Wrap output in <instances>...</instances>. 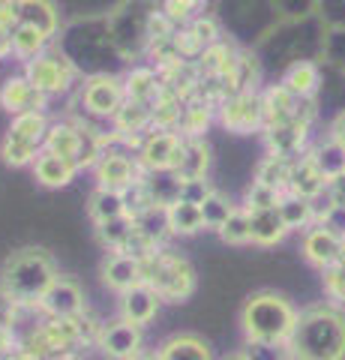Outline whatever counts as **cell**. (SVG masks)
<instances>
[{
    "mask_svg": "<svg viewBox=\"0 0 345 360\" xmlns=\"http://www.w3.org/2000/svg\"><path fill=\"white\" fill-rule=\"evenodd\" d=\"M169 213V229L174 238H193V234L204 231V217L198 205H189V201H174V205L165 207Z\"/></svg>",
    "mask_w": 345,
    "mask_h": 360,
    "instance_id": "obj_34",
    "label": "cell"
},
{
    "mask_svg": "<svg viewBox=\"0 0 345 360\" xmlns=\"http://www.w3.org/2000/svg\"><path fill=\"white\" fill-rule=\"evenodd\" d=\"M58 276V262L46 246H18L0 264V291L18 309H37Z\"/></svg>",
    "mask_w": 345,
    "mask_h": 360,
    "instance_id": "obj_3",
    "label": "cell"
},
{
    "mask_svg": "<svg viewBox=\"0 0 345 360\" xmlns=\"http://www.w3.org/2000/svg\"><path fill=\"white\" fill-rule=\"evenodd\" d=\"M222 243L228 246H249L252 243V225H249V210L247 207H235L231 217L226 219V225L216 231Z\"/></svg>",
    "mask_w": 345,
    "mask_h": 360,
    "instance_id": "obj_43",
    "label": "cell"
},
{
    "mask_svg": "<svg viewBox=\"0 0 345 360\" xmlns=\"http://www.w3.org/2000/svg\"><path fill=\"white\" fill-rule=\"evenodd\" d=\"M198 207H202V217H204V229L219 231L222 225H226V219L231 217V210H235L237 205H231L228 195H222L219 189H214V193H210Z\"/></svg>",
    "mask_w": 345,
    "mask_h": 360,
    "instance_id": "obj_45",
    "label": "cell"
},
{
    "mask_svg": "<svg viewBox=\"0 0 345 360\" xmlns=\"http://www.w3.org/2000/svg\"><path fill=\"white\" fill-rule=\"evenodd\" d=\"M315 18L327 30L345 27V0H318L315 4Z\"/></svg>",
    "mask_w": 345,
    "mask_h": 360,
    "instance_id": "obj_52",
    "label": "cell"
},
{
    "mask_svg": "<svg viewBox=\"0 0 345 360\" xmlns=\"http://www.w3.org/2000/svg\"><path fill=\"white\" fill-rule=\"evenodd\" d=\"M280 84H285L300 99H315L321 90V63L318 60H297L282 72Z\"/></svg>",
    "mask_w": 345,
    "mask_h": 360,
    "instance_id": "obj_29",
    "label": "cell"
},
{
    "mask_svg": "<svg viewBox=\"0 0 345 360\" xmlns=\"http://www.w3.org/2000/svg\"><path fill=\"white\" fill-rule=\"evenodd\" d=\"M136 231L141 234V238H148L157 250H165L169 238H174L171 229H169V213H165V207H148L144 213H138Z\"/></svg>",
    "mask_w": 345,
    "mask_h": 360,
    "instance_id": "obj_37",
    "label": "cell"
},
{
    "mask_svg": "<svg viewBox=\"0 0 345 360\" xmlns=\"http://www.w3.org/2000/svg\"><path fill=\"white\" fill-rule=\"evenodd\" d=\"M327 195H330V201L337 207H345V177L330 180V184H327Z\"/></svg>",
    "mask_w": 345,
    "mask_h": 360,
    "instance_id": "obj_58",
    "label": "cell"
},
{
    "mask_svg": "<svg viewBox=\"0 0 345 360\" xmlns=\"http://www.w3.org/2000/svg\"><path fill=\"white\" fill-rule=\"evenodd\" d=\"M261 111H264V127H276V123H292V120H315L318 103L315 99H300L285 84H267L261 90Z\"/></svg>",
    "mask_w": 345,
    "mask_h": 360,
    "instance_id": "obj_10",
    "label": "cell"
},
{
    "mask_svg": "<svg viewBox=\"0 0 345 360\" xmlns=\"http://www.w3.org/2000/svg\"><path fill=\"white\" fill-rule=\"evenodd\" d=\"M87 309V297H84V288L75 276H58L54 283L48 285V291L42 295L37 312H42L46 319H58V321H70V319H79Z\"/></svg>",
    "mask_w": 345,
    "mask_h": 360,
    "instance_id": "obj_12",
    "label": "cell"
},
{
    "mask_svg": "<svg viewBox=\"0 0 345 360\" xmlns=\"http://www.w3.org/2000/svg\"><path fill=\"white\" fill-rule=\"evenodd\" d=\"M124 90H126V99H132V103L153 105L162 96L165 84H162L160 70L136 63V66H129V72L124 75Z\"/></svg>",
    "mask_w": 345,
    "mask_h": 360,
    "instance_id": "obj_24",
    "label": "cell"
},
{
    "mask_svg": "<svg viewBox=\"0 0 345 360\" xmlns=\"http://www.w3.org/2000/svg\"><path fill=\"white\" fill-rule=\"evenodd\" d=\"M186 27H189V33H193L198 42H202V49H210V45L222 42V37H226V30H222L216 15H202V18L189 21Z\"/></svg>",
    "mask_w": 345,
    "mask_h": 360,
    "instance_id": "obj_49",
    "label": "cell"
},
{
    "mask_svg": "<svg viewBox=\"0 0 345 360\" xmlns=\"http://www.w3.org/2000/svg\"><path fill=\"white\" fill-rule=\"evenodd\" d=\"M214 117H216V105H210L204 96H193L183 108L177 132H181V139H204Z\"/></svg>",
    "mask_w": 345,
    "mask_h": 360,
    "instance_id": "obj_32",
    "label": "cell"
},
{
    "mask_svg": "<svg viewBox=\"0 0 345 360\" xmlns=\"http://www.w3.org/2000/svg\"><path fill=\"white\" fill-rule=\"evenodd\" d=\"M325 66L337 70L345 75V27H333L325 30V39H321V58Z\"/></svg>",
    "mask_w": 345,
    "mask_h": 360,
    "instance_id": "obj_46",
    "label": "cell"
},
{
    "mask_svg": "<svg viewBox=\"0 0 345 360\" xmlns=\"http://www.w3.org/2000/svg\"><path fill=\"white\" fill-rule=\"evenodd\" d=\"M160 307L162 300L157 297V291L148 288V285H136L129 288L126 295H120V303H117V319H124L129 324H138V328H148V324L160 315Z\"/></svg>",
    "mask_w": 345,
    "mask_h": 360,
    "instance_id": "obj_21",
    "label": "cell"
},
{
    "mask_svg": "<svg viewBox=\"0 0 345 360\" xmlns=\"http://www.w3.org/2000/svg\"><path fill=\"white\" fill-rule=\"evenodd\" d=\"M280 201H282V193L259 184V180H252V184L247 186V193H243V207H247L249 213L252 210H267V207H280Z\"/></svg>",
    "mask_w": 345,
    "mask_h": 360,
    "instance_id": "obj_47",
    "label": "cell"
},
{
    "mask_svg": "<svg viewBox=\"0 0 345 360\" xmlns=\"http://www.w3.org/2000/svg\"><path fill=\"white\" fill-rule=\"evenodd\" d=\"M309 156H313V162L318 165V172L325 174V180L330 184V180L337 177H345V148H339L337 141H318L309 148Z\"/></svg>",
    "mask_w": 345,
    "mask_h": 360,
    "instance_id": "obj_38",
    "label": "cell"
},
{
    "mask_svg": "<svg viewBox=\"0 0 345 360\" xmlns=\"http://www.w3.org/2000/svg\"><path fill=\"white\" fill-rule=\"evenodd\" d=\"M339 262L345 264V240H342V250H339Z\"/></svg>",
    "mask_w": 345,
    "mask_h": 360,
    "instance_id": "obj_60",
    "label": "cell"
},
{
    "mask_svg": "<svg viewBox=\"0 0 345 360\" xmlns=\"http://www.w3.org/2000/svg\"><path fill=\"white\" fill-rule=\"evenodd\" d=\"M132 234H136V217H117L96 225V240L108 252H120L129 243Z\"/></svg>",
    "mask_w": 345,
    "mask_h": 360,
    "instance_id": "obj_39",
    "label": "cell"
},
{
    "mask_svg": "<svg viewBox=\"0 0 345 360\" xmlns=\"http://www.w3.org/2000/svg\"><path fill=\"white\" fill-rule=\"evenodd\" d=\"M219 360H247V357H243L240 352H231V354H226V357H219Z\"/></svg>",
    "mask_w": 345,
    "mask_h": 360,
    "instance_id": "obj_59",
    "label": "cell"
},
{
    "mask_svg": "<svg viewBox=\"0 0 345 360\" xmlns=\"http://www.w3.org/2000/svg\"><path fill=\"white\" fill-rule=\"evenodd\" d=\"M292 162L294 160H285V156L264 153L259 160V165H255V180L285 195L288 193V174H292Z\"/></svg>",
    "mask_w": 345,
    "mask_h": 360,
    "instance_id": "obj_35",
    "label": "cell"
},
{
    "mask_svg": "<svg viewBox=\"0 0 345 360\" xmlns=\"http://www.w3.org/2000/svg\"><path fill=\"white\" fill-rule=\"evenodd\" d=\"M75 174H79V168H75L70 160L54 156V153H46V150H42L37 156V162H33V180H37L39 186H46V189L70 186L75 180Z\"/></svg>",
    "mask_w": 345,
    "mask_h": 360,
    "instance_id": "obj_27",
    "label": "cell"
},
{
    "mask_svg": "<svg viewBox=\"0 0 345 360\" xmlns=\"http://www.w3.org/2000/svg\"><path fill=\"white\" fill-rule=\"evenodd\" d=\"M240 354L247 360H292L288 348L280 342H243Z\"/></svg>",
    "mask_w": 345,
    "mask_h": 360,
    "instance_id": "obj_51",
    "label": "cell"
},
{
    "mask_svg": "<svg viewBox=\"0 0 345 360\" xmlns=\"http://www.w3.org/2000/svg\"><path fill=\"white\" fill-rule=\"evenodd\" d=\"M0 108L6 111V115H25V111H46L48 108V96L39 94L37 87H33L25 72L21 75H9L4 84H0Z\"/></svg>",
    "mask_w": 345,
    "mask_h": 360,
    "instance_id": "obj_19",
    "label": "cell"
},
{
    "mask_svg": "<svg viewBox=\"0 0 345 360\" xmlns=\"http://www.w3.org/2000/svg\"><path fill=\"white\" fill-rule=\"evenodd\" d=\"M136 360H157V357H153V354H141V357H136Z\"/></svg>",
    "mask_w": 345,
    "mask_h": 360,
    "instance_id": "obj_61",
    "label": "cell"
},
{
    "mask_svg": "<svg viewBox=\"0 0 345 360\" xmlns=\"http://www.w3.org/2000/svg\"><path fill=\"white\" fill-rule=\"evenodd\" d=\"M9 39H13V58L25 60V63L33 60V58H39V54L51 45L48 37H42L39 30H33L27 25H15L13 33H9Z\"/></svg>",
    "mask_w": 345,
    "mask_h": 360,
    "instance_id": "obj_40",
    "label": "cell"
},
{
    "mask_svg": "<svg viewBox=\"0 0 345 360\" xmlns=\"http://www.w3.org/2000/svg\"><path fill=\"white\" fill-rule=\"evenodd\" d=\"M82 105L91 117L99 120H115L120 105L126 103V90H124V75L105 72V75H91L82 84Z\"/></svg>",
    "mask_w": 345,
    "mask_h": 360,
    "instance_id": "obj_9",
    "label": "cell"
},
{
    "mask_svg": "<svg viewBox=\"0 0 345 360\" xmlns=\"http://www.w3.org/2000/svg\"><path fill=\"white\" fill-rule=\"evenodd\" d=\"M207 6H210V0H160V9L177 27H186L189 21L207 15Z\"/></svg>",
    "mask_w": 345,
    "mask_h": 360,
    "instance_id": "obj_44",
    "label": "cell"
},
{
    "mask_svg": "<svg viewBox=\"0 0 345 360\" xmlns=\"http://www.w3.org/2000/svg\"><path fill=\"white\" fill-rule=\"evenodd\" d=\"M99 354L108 360H136L144 354V328L129 324L124 319L105 321L96 336Z\"/></svg>",
    "mask_w": 345,
    "mask_h": 360,
    "instance_id": "obj_13",
    "label": "cell"
},
{
    "mask_svg": "<svg viewBox=\"0 0 345 360\" xmlns=\"http://www.w3.org/2000/svg\"><path fill=\"white\" fill-rule=\"evenodd\" d=\"M327 139H330V141H337L339 148H345V108L339 111L337 117L330 120V127H327Z\"/></svg>",
    "mask_w": 345,
    "mask_h": 360,
    "instance_id": "obj_56",
    "label": "cell"
},
{
    "mask_svg": "<svg viewBox=\"0 0 345 360\" xmlns=\"http://www.w3.org/2000/svg\"><path fill=\"white\" fill-rule=\"evenodd\" d=\"M144 189L157 207H169L181 198V177L174 172H144Z\"/></svg>",
    "mask_w": 345,
    "mask_h": 360,
    "instance_id": "obj_36",
    "label": "cell"
},
{
    "mask_svg": "<svg viewBox=\"0 0 345 360\" xmlns=\"http://www.w3.org/2000/svg\"><path fill=\"white\" fill-rule=\"evenodd\" d=\"M144 267V285L157 291L162 303H186L195 295L198 276L186 255L171 250H157L141 262Z\"/></svg>",
    "mask_w": 345,
    "mask_h": 360,
    "instance_id": "obj_6",
    "label": "cell"
},
{
    "mask_svg": "<svg viewBox=\"0 0 345 360\" xmlns=\"http://www.w3.org/2000/svg\"><path fill=\"white\" fill-rule=\"evenodd\" d=\"M160 13V0H117L105 13L111 42L120 60L136 66L150 51V21Z\"/></svg>",
    "mask_w": 345,
    "mask_h": 360,
    "instance_id": "obj_5",
    "label": "cell"
},
{
    "mask_svg": "<svg viewBox=\"0 0 345 360\" xmlns=\"http://www.w3.org/2000/svg\"><path fill=\"white\" fill-rule=\"evenodd\" d=\"M249 225H252V243L255 246H276L282 243L288 234V225L282 219L280 207H267V210H252L249 213Z\"/></svg>",
    "mask_w": 345,
    "mask_h": 360,
    "instance_id": "obj_30",
    "label": "cell"
},
{
    "mask_svg": "<svg viewBox=\"0 0 345 360\" xmlns=\"http://www.w3.org/2000/svg\"><path fill=\"white\" fill-rule=\"evenodd\" d=\"M48 117L46 111H25L15 115L9 129L0 141V162L9 168H33L37 156L46 148V135H48Z\"/></svg>",
    "mask_w": 345,
    "mask_h": 360,
    "instance_id": "obj_7",
    "label": "cell"
},
{
    "mask_svg": "<svg viewBox=\"0 0 345 360\" xmlns=\"http://www.w3.org/2000/svg\"><path fill=\"white\" fill-rule=\"evenodd\" d=\"M54 45H58L63 51V58L75 66V72L84 78L115 72L117 66L124 63L115 49V42H111L105 13L79 15V18L66 21Z\"/></svg>",
    "mask_w": 345,
    "mask_h": 360,
    "instance_id": "obj_2",
    "label": "cell"
},
{
    "mask_svg": "<svg viewBox=\"0 0 345 360\" xmlns=\"http://www.w3.org/2000/svg\"><path fill=\"white\" fill-rule=\"evenodd\" d=\"M25 78L39 90V94H46L51 99V96L66 94V90L75 84L79 72H75V66L63 58V51L58 45H48L39 58L25 63Z\"/></svg>",
    "mask_w": 345,
    "mask_h": 360,
    "instance_id": "obj_8",
    "label": "cell"
},
{
    "mask_svg": "<svg viewBox=\"0 0 345 360\" xmlns=\"http://www.w3.org/2000/svg\"><path fill=\"white\" fill-rule=\"evenodd\" d=\"M285 348L292 360H345V307L330 300L304 307Z\"/></svg>",
    "mask_w": 345,
    "mask_h": 360,
    "instance_id": "obj_1",
    "label": "cell"
},
{
    "mask_svg": "<svg viewBox=\"0 0 345 360\" xmlns=\"http://www.w3.org/2000/svg\"><path fill=\"white\" fill-rule=\"evenodd\" d=\"M216 120L235 135H252L264 129L261 90L255 94H235L216 105Z\"/></svg>",
    "mask_w": 345,
    "mask_h": 360,
    "instance_id": "obj_11",
    "label": "cell"
},
{
    "mask_svg": "<svg viewBox=\"0 0 345 360\" xmlns=\"http://www.w3.org/2000/svg\"><path fill=\"white\" fill-rule=\"evenodd\" d=\"M181 150H183L181 132L150 129L148 135H144L136 160L141 165V172H174L177 160H181Z\"/></svg>",
    "mask_w": 345,
    "mask_h": 360,
    "instance_id": "obj_14",
    "label": "cell"
},
{
    "mask_svg": "<svg viewBox=\"0 0 345 360\" xmlns=\"http://www.w3.org/2000/svg\"><path fill=\"white\" fill-rule=\"evenodd\" d=\"M325 189H327V180L318 172V165L313 162L309 150L304 156H297V160L292 162V174H288V195L313 201L315 195L325 193Z\"/></svg>",
    "mask_w": 345,
    "mask_h": 360,
    "instance_id": "obj_23",
    "label": "cell"
},
{
    "mask_svg": "<svg viewBox=\"0 0 345 360\" xmlns=\"http://www.w3.org/2000/svg\"><path fill=\"white\" fill-rule=\"evenodd\" d=\"M210 162H214V156H210L207 139H183V150L174 165V174L181 180H207Z\"/></svg>",
    "mask_w": 345,
    "mask_h": 360,
    "instance_id": "obj_25",
    "label": "cell"
},
{
    "mask_svg": "<svg viewBox=\"0 0 345 360\" xmlns=\"http://www.w3.org/2000/svg\"><path fill=\"white\" fill-rule=\"evenodd\" d=\"M87 217L93 225L117 219V217H129L126 213V198L117 189H105V186H93L87 195Z\"/></svg>",
    "mask_w": 345,
    "mask_h": 360,
    "instance_id": "obj_31",
    "label": "cell"
},
{
    "mask_svg": "<svg viewBox=\"0 0 345 360\" xmlns=\"http://www.w3.org/2000/svg\"><path fill=\"white\" fill-rule=\"evenodd\" d=\"M18 312H21V309H18L15 303L4 295V291H0V328H6V324H13V321L18 319Z\"/></svg>",
    "mask_w": 345,
    "mask_h": 360,
    "instance_id": "obj_57",
    "label": "cell"
},
{
    "mask_svg": "<svg viewBox=\"0 0 345 360\" xmlns=\"http://www.w3.org/2000/svg\"><path fill=\"white\" fill-rule=\"evenodd\" d=\"M321 288H325V297L337 307H345V264L337 262L327 270H321Z\"/></svg>",
    "mask_w": 345,
    "mask_h": 360,
    "instance_id": "obj_48",
    "label": "cell"
},
{
    "mask_svg": "<svg viewBox=\"0 0 345 360\" xmlns=\"http://www.w3.org/2000/svg\"><path fill=\"white\" fill-rule=\"evenodd\" d=\"M261 139H264V148L267 153H276V156H285V160H297L304 156L313 144V123L306 120H292V123H276V127H264L261 129Z\"/></svg>",
    "mask_w": 345,
    "mask_h": 360,
    "instance_id": "obj_16",
    "label": "cell"
},
{
    "mask_svg": "<svg viewBox=\"0 0 345 360\" xmlns=\"http://www.w3.org/2000/svg\"><path fill=\"white\" fill-rule=\"evenodd\" d=\"M18 352V336L13 330V324L0 328V357H13Z\"/></svg>",
    "mask_w": 345,
    "mask_h": 360,
    "instance_id": "obj_55",
    "label": "cell"
},
{
    "mask_svg": "<svg viewBox=\"0 0 345 360\" xmlns=\"http://www.w3.org/2000/svg\"><path fill=\"white\" fill-rule=\"evenodd\" d=\"M183 108L186 103L171 90H162V96L153 103V129H171L177 132L181 127V117H183Z\"/></svg>",
    "mask_w": 345,
    "mask_h": 360,
    "instance_id": "obj_42",
    "label": "cell"
},
{
    "mask_svg": "<svg viewBox=\"0 0 345 360\" xmlns=\"http://www.w3.org/2000/svg\"><path fill=\"white\" fill-rule=\"evenodd\" d=\"M111 129L117 135H148L153 129V105L126 99L115 115V120H111Z\"/></svg>",
    "mask_w": 345,
    "mask_h": 360,
    "instance_id": "obj_33",
    "label": "cell"
},
{
    "mask_svg": "<svg viewBox=\"0 0 345 360\" xmlns=\"http://www.w3.org/2000/svg\"><path fill=\"white\" fill-rule=\"evenodd\" d=\"M141 177H144V172H141L138 160H136V156H129V150H124V148H108L103 153V160L93 165L96 186L117 189V193H124V189L136 186Z\"/></svg>",
    "mask_w": 345,
    "mask_h": 360,
    "instance_id": "obj_15",
    "label": "cell"
},
{
    "mask_svg": "<svg viewBox=\"0 0 345 360\" xmlns=\"http://www.w3.org/2000/svg\"><path fill=\"white\" fill-rule=\"evenodd\" d=\"M342 240L337 231H330L327 225H309V229L300 234V255L309 267H315L318 274L327 270L330 264L339 262V250H342Z\"/></svg>",
    "mask_w": 345,
    "mask_h": 360,
    "instance_id": "obj_17",
    "label": "cell"
},
{
    "mask_svg": "<svg viewBox=\"0 0 345 360\" xmlns=\"http://www.w3.org/2000/svg\"><path fill=\"white\" fill-rule=\"evenodd\" d=\"M18 25L39 30L42 37L58 39L60 33V6L58 0H18Z\"/></svg>",
    "mask_w": 345,
    "mask_h": 360,
    "instance_id": "obj_22",
    "label": "cell"
},
{
    "mask_svg": "<svg viewBox=\"0 0 345 360\" xmlns=\"http://www.w3.org/2000/svg\"><path fill=\"white\" fill-rule=\"evenodd\" d=\"M237 51L240 49H235V45L226 42V39L204 49L202 58L195 60V70H198V75H202V82H226L231 66H235V60H237Z\"/></svg>",
    "mask_w": 345,
    "mask_h": 360,
    "instance_id": "obj_26",
    "label": "cell"
},
{
    "mask_svg": "<svg viewBox=\"0 0 345 360\" xmlns=\"http://www.w3.org/2000/svg\"><path fill=\"white\" fill-rule=\"evenodd\" d=\"M294 300L276 288H259L243 300L237 324L243 342H280L285 345L297 321Z\"/></svg>",
    "mask_w": 345,
    "mask_h": 360,
    "instance_id": "obj_4",
    "label": "cell"
},
{
    "mask_svg": "<svg viewBox=\"0 0 345 360\" xmlns=\"http://www.w3.org/2000/svg\"><path fill=\"white\" fill-rule=\"evenodd\" d=\"M99 279L108 291L115 295H126L129 288L144 283V267L141 258L126 255V252H105L103 264H99Z\"/></svg>",
    "mask_w": 345,
    "mask_h": 360,
    "instance_id": "obj_18",
    "label": "cell"
},
{
    "mask_svg": "<svg viewBox=\"0 0 345 360\" xmlns=\"http://www.w3.org/2000/svg\"><path fill=\"white\" fill-rule=\"evenodd\" d=\"M280 213L288 225V231H300L304 234L309 225H315V217H313V201L309 198H297V195H282L280 201Z\"/></svg>",
    "mask_w": 345,
    "mask_h": 360,
    "instance_id": "obj_41",
    "label": "cell"
},
{
    "mask_svg": "<svg viewBox=\"0 0 345 360\" xmlns=\"http://www.w3.org/2000/svg\"><path fill=\"white\" fill-rule=\"evenodd\" d=\"M18 25V0H0V33H13Z\"/></svg>",
    "mask_w": 345,
    "mask_h": 360,
    "instance_id": "obj_54",
    "label": "cell"
},
{
    "mask_svg": "<svg viewBox=\"0 0 345 360\" xmlns=\"http://www.w3.org/2000/svg\"><path fill=\"white\" fill-rule=\"evenodd\" d=\"M318 0H271L273 13L280 15V21H304L315 15Z\"/></svg>",
    "mask_w": 345,
    "mask_h": 360,
    "instance_id": "obj_50",
    "label": "cell"
},
{
    "mask_svg": "<svg viewBox=\"0 0 345 360\" xmlns=\"http://www.w3.org/2000/svg\"><path fill=\"white\" fill-rule=\"evenodd\" d=\"M214 193V186L207 180H181V198L177 201H189V205H202V201Z\"/></svg>",
    "mask_w": 345,
    "mask_h": 360,
    "instance_id": "obj_53",
    "label": "cell"
},
{
    "mask_svg": "<svg viewBox=\"0 0 345 360\" xmlns=\"http://www.w3.org/2000/svg\"><path fill=\"white\" fill-rule=\"evenodd\" d=\"M79 144H82V129H79V120H51L48 123V135H46V153L54 156H63L75 165V156H79Z\"/></svg>",
    "mask_w": 345,
    "mask_h": 360,
    "instance_id": "obj_28",
    "label": "cell"
},
{
    "mask_svg": "<svg viewBox=\"0 0 345 360\" xmlns=\"http://www.w3.org/2000/svg\"><path fill=\"white\" fill-rule=\"evenodd\" d=\"M153 357L157 360H216L210 342L202 333H193V330H181V333L165 336V340L157 345Z\"/></svg>",
    "mask_w": 345,
    "mask_h": 360,
    "instance_id": "obj_20",
    "label": "cell"
}]
</instances>
